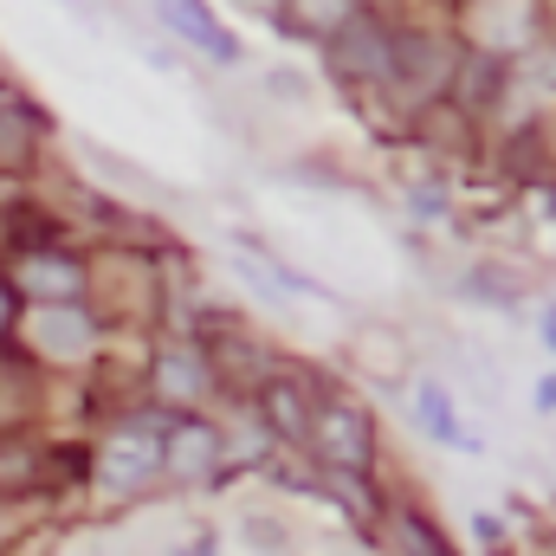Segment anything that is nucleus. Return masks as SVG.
<instances>
[{
  "label": "nucleus",
  "instance_id": "nucleus-15",
  "mask_svg": "<svg viewBox=\"0 0 556 556\" xmlns=\"http://www.w3.org/2000/svg\"><path fill=\"white\" fill-rule=\"evenodd\" d=\"M544 350H556V304H544V337H538Z\"/></svg>",
  "mask_w": 556,
  "mask_h": 556
},
{
  "label": "nucleus",
  "instance_id": "nucleus-14",
  "mask_svg": "<svg viewBox=\"0 0 556 556\" xmlns=\"http://www.w3.org/2000/svg\"><path fill=\"white\" fill-rule=\"evenodd\" d=\"M531 402H538V415H556V369L538 376V395H531Z\"/></svg>",
  "mask_w": 556,
  "mask_h": 556
},
{
  "label": "nucleus",
  "instance_id": "nucleus-18",
  "mask_svg": "<svg viewBox=\"0 0 556 556\" xmlns=\"http://www.w3.org/2000/svg\"><path fill=\"white\" fill-rule=\"evenodd\" d=\"M260 7H266V13H278V7H285V0H260Z\"/></svg>",
  "mask_w": 556,
  "mask_h": 556
},
{
  "label": "nucleus",
  "instance_id": "nucleus-6",
  "mask_svg": "<svg viewBox=\"0 0 556 556\" xmlns=\"http://www.w3.org/2000/svg\"><path fill=\"white\" fill-rule=\"evenodd\" d=\"M408 420H415L433 446H446V453H479V433L459 420L453 389H446V382H433V376H427V382H415V395H408Z\"/></svg>",
  "mask_w": 556,
  "mask_h": 556
},
{
  "label": "nucleus",
  "instance_id": "nucleus-4",
  "mask_svg": "<svg viewBox=\"0 0 556 556\" xmlns=\"http://www.w3.org/2000/svg\"><path fill=\"white\" fill-rule=\"evenodd\" d=\"M155 20L168 26V39H181L188 52H201L207 65H240V39L233 26H220V13L207 0H155Z\"/></svg>",
  "mask_w": 556,
  "mask_h": 556
},
{
  "label": "nucleus",
  "instance_id": "nucleus-11",
  "mask_svg": "<svg viewBox=\"0 0 556 556\" xmlns=\"http://www.w3.org/2000/svg\"><path fill=\"white\" fill-rule=\"evenodd\" d=\"M260 408H266V420L278 427V440H291V446H304V440H311V408H304V389H291V382H273Z\"/></svg>",
  "mask_w": 556,
  "mask_h": 556
},
{
  "label": "nucleus",
  "instance_id": "nucleus-8",
  "mask_svg": "<svg viewBox=\"0 0 556 556\" xmlns=\"http://www.w3.org/2000/svg\"><path fill=\"white\" fill-rule=\"evenodd\" d=\"M33 343L46 356H85L91 350V317L72 311V304H39L33 311Z\"/></svg>",
  "mask_w": 556,
  "mask_h": 556
},
{
  "label": "nucleus",
  "instance_id": "nucleus-3",
  "mask_svg": "<svg viewBox=\"0 0 556 556\" xmlns=\"http://www.w3.org/2000/svg\"><path fill=\"white\" fill-rule=\"evenodd\" d=\"M337 479H363L369 472V459H376V433H369V415L363 408H350V402H324L317 415H311V440H304Z\"/></svg>",
  "mask_w": 556,
  "mask_h": 556
},
{
  "label": "nucleus",
  "instance_id": "nucleus-12",
  "mask_svg": "<svg viewBox=\"0 0 556 556\" xmlns=\"http://www.w3.org/2000/svg\"><path fill=\"white\" fill-rule=\"evenodd\" d=\"M155 382H162V395H175V402H194V395L207 389V363H201L194 350H168V356L155 363Z\"/></svg>",
  "mask_w": 556,
  "mask_h": 556
},
{
  "label": "nucleus",
  "instance_id": "nucleus-1",
  "mask_svg": "<svg viewBox=\"0 0 556 556\" xmlns=\"http://www.w3.org/2000/svg\"><path fill=\"white\" fill-rule=\"evenodd\" d=\"M324 65H330L343 85H389V65H395V26H382V20L363 7L350 26H337V33L324 39Z\"/></svg>",
  "mask_w": 556,
  "mask_h": 556
},
{
  "label": "nucleus",
  "instance_id": "nucleus-9",
  "mask_svg": "<svg viewBox=\"0 0 556 556\" xmlns=\"http://www.w3.org/2000/svg\"><path fill=\"white\" fill-rule=\"evenodd\" d=\"M356 13H363V0H285V7H278L285 33H291V39H317V46H324L337 26H350Z\"/></svg>",
  "mask_w": 556,
  "mask_h": 556
},
{
  "label": "nucleus",
  "instance_id": "nucleus-16",
  "mask_svg": "<svg viewBox=\"0 0 556 556\" xmlns=\"http://www.w3.org/2000/svg\"><path fill=\"white\" fill-rule=\"evenodd\" d=\"M59 7H72L78 20H91V0H59Z\"/></svg>",
  "mask_w": 556,
  "mask_h": 556
},
{
  "label": "nucleus",
  "instance_id": "nucleus-17",
  "mask_svg": "<svg viewBox=\"0 0 556 556\" xmlns=\"http://www.w3.org/2000/svg\"><path fill=\"white\" fill-rule=\"evenodd\" d=\"M7 317H13V298H7V285H0V330H7Z\"/></svg>",
  "mask_w": 556,
  "mask_h": 556
},
{
  "label": "nucleus",
  "instance_id": "nucleus-5",
  "mask_svg": "<svg viewBox=\"0 0 556 556\" xmlns=\"http://www.w3.org/2000/svg\"><path fill=\"white\" fill-rule=\"evenodd\" d=\"M453 72H459V46L433 39V33H395V65H389V85H415V98H433Z\"/></svg>",
  "mask_w": 556,
  "mask_h": 556
},
{
  "label": "nucleus",
  "instance_id": "nucleus-20",
  "mask_svg": "<svg viewBox=\"0 0 556 556\" xmlns=\"http://www.w3.org/2000/svg\"><path fill=\"white\" fill-rule=\"evenodd\" d=\"M0 104H7V91H0Z\"/></svg>",
  "mask_w": 556,
  "mask_h": 556
},
{
  "label": "nucleus",
  "instance_id": "nucleus-13",
  "mask_svg": "<svg viewBox=\"0 0 556 556\" xmlns=\"http://www.w3.org/2000/svg\"><path fill=\"white\" fill-rule=\"evenodd\" d=\"M395 525H402V544H408V556H453V551H446V538H440L420 511H402Z\"/></svg>",
  "mask_w": 556,
  "mask_h": 556
},
{
  "label": "nucleus",
  "instance_id": "nucleus-2",
  "mask_svg": "<svg viewBox=\"0 0 556 556\" xmlns=\"http://www.w3.org/2000/svg\"><path fill=\"white\" fill-rule=\"evenodd\" d=\"M162 446H168V420L130 415L124 427H111V440L98 453V485L104 492H137V485H149V472H162Z\"/></svg>",
  "mask_w": 556,
  "mask_h": 556
},
{
  "label": "nucleus",
  "instance_id": "nucleus-7",
  "mask_svg": "<svg viewBox=\"0 0 556 556\" xmlns=\"http://www.w3.org/2000/svg\"><path fill=\"white\" fill-rule=\"evenodd\" d=\"M220 466V433L207 420H175L168 427V446H162V472L175 479H207Z\"/></svg>",
  "mask_w": 556,
  "mask_h": 556
},
{
  "label": "nucleus",
  "instance_id": "nucleus-19",
  "mask_svg": "<svg viewBox=\"0 0 556 556\" xmlns=\"http://www.w3.org/2000/svg\"><path fill=\"white\" fill-rule=\"evenodd\" d=\"M188 556H214V551H207V544H201V551H188Z\"/></svg>",
  "mask_w": 556,
  "mask_h": 556
},
{
  "label": "nucleus",
  "instance_id": "nucleus-10",
  "mask_svg": "<svg viewBox=\"0 0 556 556\" xmlns=\"http://www.w3.org/2000/svg\"><path fill=\"white\" fill-rule=\"evenodd\" d=\"M26 291L33 298H46V304H72L78 291H85V273L72 266V260H26Z\"/></svg>",
  "mask_w": 556,
  "mask_h": 556
}]
</instances>
